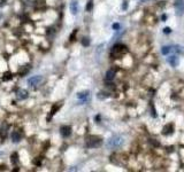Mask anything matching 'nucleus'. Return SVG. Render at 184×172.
Wrapping results in <instances>:
<instances>
[{"mask_svg": "<svg viewBox=\"0 0 184 172\" xmlns=\"http://www.w3.org/2000/svg\"><path fill=\"white\" fill-rule=\"evenodd\" d=\"M103 145V139L97 135H89L85 139V146L87 148H98Z\"/></svg>", "mask_w": 184, "mask_h": 172, "instance_id": "obj_1", "label": "nucleus"}, {"mask_svg": "<svg viewBox=\"0 0 184 172\" xmlns=\"http://www.w3.org/2000/svg\"><path fill=\"white\" fill-rule=\"evenodd\" d=\"M128 49L124 45L122 44H116L113 46L112 51H111V56L113 57V59H116V57H120L121 55H123L124 53H127Z\"/></svg>", "mask_w": 184, "mask_h": 172, "instance_id": "obj_2", "label": "nucleus"}, {"mask_svg": "<svg viewBox=\"0 0 184 172\" xmlns=\"http://www.w3.org/2000/svg\"><path fill=\"white\" fill-rule=\"evenodd\" d=\"M123 145V138H121L118 135L116 137H113L109 141H108V146L112 147V148H118Z\"/></svg>", "mask_w": 184, "mask_h": 172, "instance_id": "obj_3", "label": "nucleus"}, {"mask_svg": "<svg viewBox=\"0 0 184 172\" xmlns=\"http://www.w3.org/2000/svg\"><path fill=\"white\" fill-rule=\"evenodd\" d=\"M43 80H44L43 76H38L37 75V76L30 77L28 79V84H29V86H31V87H36V86H38V85H40L43 83Z\"/></svg>", "mask_w": 184, "mask_h": 172, "instance_id": "obj_4", "label": "nucleus"}, {"mask_svg": "<svg viewBox=\"0 0 184 172\" xmlns=\"http://www.w3.org/2000/svg\"><path fill=\"white\" fill-rule=\"evenodd\" d=\"M175 11L177 16L184 14V0H175Z\"/></svg>", "mask_w": 184, "mask_h": 172, "instance_id": "obj_5", "label": "nucleus"}, {"mask_svg": "<svg viewBox=\"0 0 184 172\" xmlns=\"http://www.w3.org/2000/svg\"><path fill=\"white\" fill-rule=\"evenodd\" d=\"M60 134L62 135L64 138H68V137L71 134V127L68 126V125L61 126V129H60Z\"/></svg>", "mask_w": 184, "mask_h": 172, "instance_id": "obj_6", "label": "nucleus"}, {"mask_svg": "<svg viewBox=\"0 0 184 172\" xmlns=\"http://www.w3.org/2000/svg\"><path fill=\"white\" fill-rule=\"evenodd\" d=\"M168 63L171 66V67H177L178 63H179V59H178V56L176 54H173V55H169L168 57Z\"/></svg>", "mask_w": 184, "mask_h": 172, "instance_id": "obj_7", "label": "nucleus"}, {"mask_svg": "<svg viewBox=\"0 0 184 172\" xmlns=\"http://www.w3.org/2000/svg\"><path fill=\"white\" fill-rule=\"evenodd\" d=\"M16 98H17L19 100H25V99L28 98V92H26L25 90H23V89H20V90H17V92H16Z\"/></svg>", "mask_w": 184, "mask_h": 172, "instance_id": "obj_8", "label": "nucleus"}, {"mask_svg": "<svg viewBox=\"0 0 184 172\" xmlns=\"http://www.w3.org/2000/svg\"><path fill=\"white\" fill-rule=\"evenodd\" d=\"M89 97H90V93L86 91V92H81V93H78L77 94V99L78 100H81V102L82 103H84V102H86L87 101V99H89Z\"/></svg>", "mask_w": 184, "mask_h": 172, "instance_id": "obj_9", "label": "nucleus"}, {"mask_svg": "<svg viewBox=\"0 0 184 172\" xmlns=\"http://www.w3.org/2000/svg\"><path fill=\"white\" fill-rule=\"evenodd\" d=\"M173 132H174V126H173L171 124H167V125H165L163 129H162V134H165V135L173 134Z\"/></svg>", "mask_w": 184, "mask_h": 172, "instance_id": "obj_10", "label": "nucleus"}, {"mask_svg": "<svg viewBox=\"0 0 184 172\" xmlns=\"http://www.w3.org/2000/svg\"><path fill=\"white\" fill-rule=\"evenodd\" d=\"M115 75H116L115 70H114V69H109V70L106 72V77H105V79H106L107 81H112V80L115 78Z\"/></svg>", "mask_w": 184, "mask_h": 172, "instance_id": "obj_11", "label": "nucleus"}, {"mask_svg": "<svg viewBox=\"0 0 184 172\" xmlns=\"http://www.w3.org/2000/svg\"><path fill=\"white\" fill-rule=\"evenodd\" d=\"M70 12H71L73 15H76L78 13V3L76 1V0L70 3Z\"/></svg>", "mask_w": 184, "mask_h": 172, "instance_id": "obj_12", "label": "nucleus"}, {"mask_svg": "<svg viewBox=\"0 0 184 172\" xmlns=\"http://www.w3.org/2000/svg\"><path fill=\"white\" fill-rule=\"evenodd\" d=\"M11 139H12L13 142L17 143V142L21 140V134H20V132H19V131H13L12 134H11Z\"/></svg>", "mask_w": 184, "mask_h": 172, "instance_id": "obj_13", "label": "nucleus"}, {"mask_svg": "<svg viewBox=\"0 0 184 172\" xmlns=\"http://www.w3.org/2000/svg\"><path fill=\"white\" fill-rule=\"evenodd\" d=\"M7 131H8V125H7V124H3V125H1V127H0V135H1V138H3V139H5V138H6V135H7Z\"/></svg>", "mask_w": 184, "mask_h": 172, "instance_id": "obj_14", "label": "nucleus"}, {"mask_svg": "<svg viewBox=\"0 0 184 172\" xmlns=\"http://www.w3.org/2000/svg\"><path fill=\"white\" fill-rule=\"evenodd\" d=\"M60 109V106H58V104H54L53 107H52V109H51V112H50V116H47V122H50L51 121V118H52V116L53 115L58 111Z\"/></svg>", "mask_w": 184, "mask_h": 172, "instance_id": "obj_15", "label": "nucleus"}, {"mask_svg": "<svg viewBox=\"0 0 184 172\" xmlns=\"http://www.w3.org/2000/svg\"><path fill=\"white\" fill-rule=\"evenodd\" d=\"M11 162H12V164H14V165H16V164L19 163V154H17V153H13V154L11 155Z\"/></svg>", "mask_w": 184, "mask_h": 172, "instance_id": "obj_16", "label": "nucleus"}, {"mask_svg": "<svg viewBox=\"0 0 184 172\" xmlns=\"http://www.w3.org/2000/svg\"><path fill=\"white\" fill-rule=\"evenodd\" d=\"M13 77H14V75L12 74V72H5L4 74V76H3V80L4 81H8V80H12L13 79Z\"/></svg>", "mask_w": 184, "mask_h": 172, "instance_id": "obj_17", "label": "nucleus"}, {"mask_svg": "<svg viewBox=\"0 0 184 172\" xmlns=\"http://www.w3.org/2000/svg\"><path fill=\"white\" fill-rule=\"evenodd\" d=\"M161 53L163 55H168L169 53H171V46H163L161 48Z\"/></svg>", "mask_w": 184, "mask_h": 172, "instance_id": "obj_18", "label": "nucleus"}, {"mask_svg": "<svg viewBox=\"0 0 184 172\" xmlns=\"http://www.w3.org/2000/svg\"><path fill=\"white\" fill-rule=\"evenodd\" d=\"M28 71H29V66H24V67H21V69L19 70V74H20L21 76H23V75H25Z\"/></svg>", "mask_w": 184, "mask_h": 172, "instance_id": "obj_19", "label": "nucleus"}, {"mask_svg": "<svg viewBox=\"0 0 184 172\" xmlns=\"http://www.w3.org/2000/svg\"><path fill=\"white\" fill-rule=\"evenodd\" d=\"M92 9H93V1H92V0H90V1L87 3V5H86V11L87 12H91Z\"/></svg>", "mask_w": 184, "mask_h": 172, "instance_id": "obj_20", "label": "nucleus"}, {"mask_svg": "<svg viewBox=\"0 0 184 172\" xmlns=\"http://www.w3.org/2000/svg\"><path fill=\"white\" fill-rule=\"evenodd\" d=\"M82 45L85 46V47H87V46L90 45V39H89L87 37H84V38L82 39Z\"/></svg>", "mask_w": 184, "mask_h": 172, "instance_id": "obj_21", "label": "nucleus"}, {"mask_svg": "<svg viewBox=\"0 0 184 172\" xmlns=\"http://www.w3.org/2000/svg\"><path fill=\"white\" fill-rule=\"evenodd\" d=\"M42 161H43V160H42V157H37V158H35V160H34V162H32V163H34V165L39 166V165H42Z\"/></svg>", "mask_w": 184, "mask_h": 172, "instance_id": "obj_22", "label": "nucleus"}, {"mask_svg": "<svg viewBox=\"0 0 184 172\" xmlns=\"http://www.w3.org/2000/svg\"><path fill=\"white\" fill-rule=\"evenodd\" d=\"M76 33H77V29H75V30L73 31V33L70 35V37H69V40H70V41H74V40H75V36H76Z\"/></svg>", "mask_w": 184, "mask_h": 172, "instance_id": "obj_23", "label": "nucleus"}, {"mask_svg": "<svg viewBox=\"0 0 184 172\" xmlns=\"http://www.w3.org/2000/svg\"><path fill=\"white\" fill-rule=\"evenodd\" d=\"M163 32H165L166 35H169V33H171V29H170V28H165V29H163Z\"/></svg>", "mask_w": 184, "mask_h": 172, "instance_id": "obj_24", "label": "nucleus"}, {"mask_svg": "<svg viewBox=\"0 0 184 172\" xmlns=\"http://www.w3.org/2000/svg\"><path fill=\"white\" fill-rule=\"evenodd\" d=\"M152 116L153 117H157V112H156V108H154V106H152Z\"/></svg>", "mask_w": 184, "mask_h": 172, "instance_id": "obj_25", "label": "nucleus"}, {"mask_svg": "<svg viewBox=\"0 0 184 172\" xmlns=\"http://www.w3.org/2000/svg\"><path fill=\"white\" fill-rule=\"evenodd\" d=\"M127 8H128V1H124V3H123V5H122V9L126 11Z\"/></svg>", "mask_w": 184, "mask_h": 172, "instance_id": "obj_26", "label": "nucleus"}, {"mask_svg": "<svg viewBox=\"0 0 184 172\" xmlns=\"http://www.w3.org/2000/svg\"><path fill=\"white\" fill-rule=\"evenodd\" d=\"M113 29H114V30H118V29H120V24L118 23H114L113 24Z\"/></svg>", "mask_w": 184, "mask_h": 172, "instance_id": "obj_27", "label": "nucleus"}, {"mask_svg": "<svg viewBox=\"0 0 184 172\" xmlns=\"http://www.w3.org/2000/svg\"><path fill=\"white\" fill-rule=\"evenodd\" d=\"M166 18H167V16H166V15H162V17H161V20H162V21H166Z\"/></svg>", "mask_w": 184, "mask_h": 172, "instance_id": "obj_28", "label": "nucleus"}]
</instances>
